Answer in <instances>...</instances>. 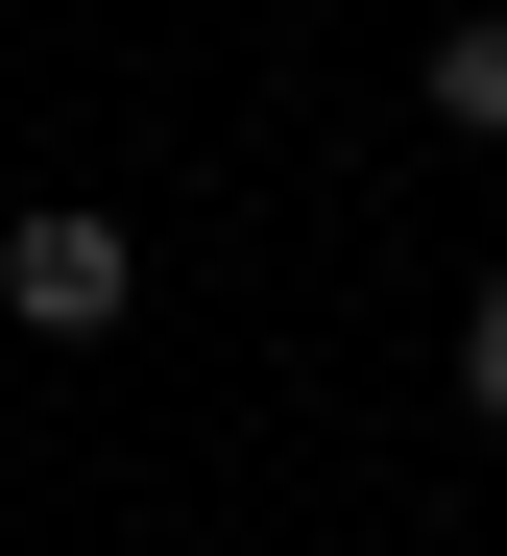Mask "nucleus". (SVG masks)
Instances as JSON below:
<instances>
[{
	"label": "nucleus",
	"mask_w": 507,
	"mask_h": 556,
	"mask_svg": "<svg viewBox=\"0 0 507 556\" xmlns=\"http://www.w3.org/2000/svg\"><path fill=\"white\" fill-rule=\"evenodd\" d=\"M459 412L507 435V266H483V291H459Z\"/></svg>",
	"instance_id": "3"
},
{
	"label": "nucleus",
	"mask_w": 507,
	"mask_h": 556,
	"mask_svg": "<svg viewBox=\"0 0 507 556\" xmlns=\"http://www.w3.org/2000/svg\"><path fill=\"white\" fill-rule=\"evenodd\" d=\"M122 291H145V242L97 218V194H49L25 242H0V315H25V339H122Z\"/></svg>",
	"instance_id": "1"
},
{
	"label": "nucleus",
	"mask_w": 507,
	"mask_h": 556,
	"mask_svg": "<svg viewBox=\"0 0 507 556\" xmlns=\"http://www.w3.org/2000/svg\"><path fill=\"white\" fill-rule=\"evenodd\" d=\"M435 122H459V146H507V25H435Z\"/></svg>",
	"instance_id": "2"
}]
</instances>
